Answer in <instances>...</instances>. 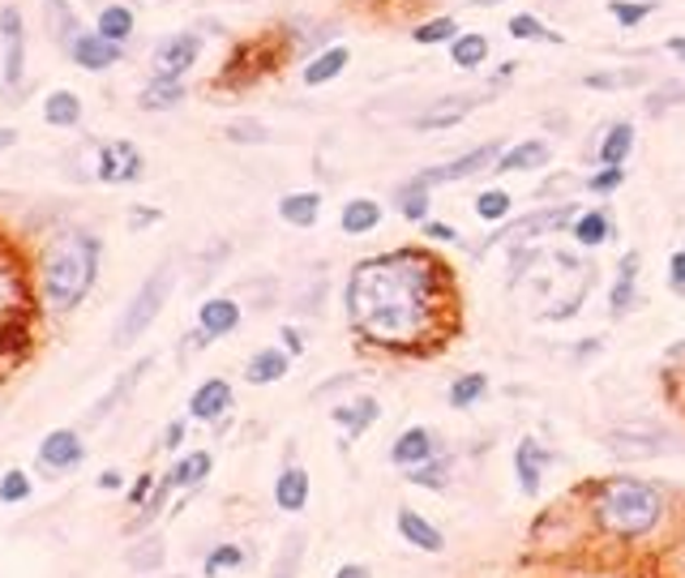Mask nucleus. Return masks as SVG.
<instances>
[{"mask_svg":"<svg viewBox=\"0 0 685 578\" xmlns=\"http://www.w3.org/2000/svg\"><path fill=\"white\" fill-rule=\"evenodd\" d=\"M442 275H446L442 262H433L420 249L364 257L342 288L351 330L364 344L386 351H411L429 344L442 313V291H437Z\"/></svg>","mask_w":685,"mask_h":578,"instance_id":"obj_1","label":"nucleus"},{"mask_svg":"<svg viewBox=\"0 0 685 578\" xmlns=\"http://www.w3.org/2000/svg\"><path fill=\"white\" fill-rule=\"evenodd\" d=\"M104 240L82 228H69L52 236L39 253V291L52 313H73L99 279Z\"/></svg>","mask_w":685,"mask_h":578,"instance_id":"obj_2","label":"nucleus"},{"mask_svg":"<svg viewBox=\"0 0 685 578\" xmlns=\"http://www.w3.org/2000/svg\"><path fill=\"white\" fill-rule=\"evenodd\" d=\"M596 519L613 535H647L656 522L664 519V493L647 480L617 475L600 489L596 497Z\"/></svg>","mask_w":685,"mask_h":578,"instance_id":"obj_3","label":"nucleus"},{"mask_svg":"<svg viewBox=\"0 0 685 578\" xmlns=\"http://www.w3.org/2000/svg\"><path fill=\"white\" fill-rule=\"evenodd\" d=\"M171 288H176V262L164 257V262L142 279V288L129 296V304H124V313H120V322H116V330H112V344L116 347L137 344V339L155 326V317L164 313Z\"/></svg>","mask_w":685,"mask_h":578,"instance_id":"obj_4","label":"nucleus"},{"mask_svg":"<svg viewBox=\"0 0 685 578\" xmlns=\"http://www.w3.org/2000/svg\"><path fill=\"white\" fill-rule=\"evenodd\" d=\"M26 82V17L17 4L0 9V86L17 95Z\"/></svg>","mask_w":685,"mask_h":578,"instance_id":"obj_5","label":"nucleus"},{"mask_svg":"<svg viewBox=\"0 0 685 578\" xmlns=\"http://www.w3.org/2000/svg\"><path fill=\"white\" fill-rule=\"evenodd\" d=\"M574 219H578V206H574V202L540 206V210H531V215H522V219H514V224L493 231V236L480 244V253L493 249V244H506V240H540V236H549V231H566Z\"/></svg>","mask_w":685,"mask_h":578,"instance_id":"obj_6","label":"nucleus"},{"mask_svg":"<svg viewBox=\"0 0 685 578\" xmlns=\"http://www.w3.org/2000/svg\"><path fill=\"white\" fill-rule=\"evenodd\" d=\"M502 142L493 137V142H480V146H471L467 155H458L450 164H437V168H424V172H416V180L424 184V189H442V184H458V180H467V176H480V172H493L497 168V159H502Z\"/></svg>","mask_w":685,"mask_h":578,"instance_id":"obj_7","label":"nucleus"},{"mask_svg":"<svg viewBox=\"0 0 685 578\" xmlns=\"http://www.w3.org/2000/svg\"><path fill=\"white\" fill-rule=\"evenodd\" d=\"M197 57H202V35H193V31L164 35L151 52V77H180L184 82V73L197 64Z\"/></svg>","mask_w":685,"mask_h":578,"instance_id":"obj_8","label":"nucleus"},{"mask_svg":"<svg viewBox=\"0 0 685 578\" xmlns=\"http://www.w3.org/2000/svg\"><path fill=\"white\" fill-rule=\"evenodd\" d=\"M95 176L104 184H133V180L146 176V159L129 137H112L95 150Z\"/></svg>","mask_w":685,"mask_h":578,"instance_id":"obj_9","label":"nucleus"},{"mask_svg":"<svg viewBox=\"0 0 685 578\" xmlns=\"http://www.w3.org/2000/svg\"><path fill=\"white\" fill-rule=\"evenodd\" d=\"M489 95V91H484ZM484 95H442L437 104H429L424 112L411 116V129H420V133H442V129H455L462 124L467 116L480 108V99Z\"/></svg>","mask_w":685,"mask_h":578,"instance_id":"obj_10","label":"nucleus"},{"mask_svg":"<svg viewBox=\"0 0 685 578\" xmlns=\"http://www.w3.org/2000/svg\"><path fill=\"white\" fill-rule=\"evenodd\" d=\"M69 60H73L77 69H86V73H108V69H116V64L124 60V44H112V39L99 35V31H82V35L69 44Z\"/></svg>","mask_w":685,"mask_h":578,"instance_id":"obj_11","label":"nucleus"},{"mask_svg":"<svg viewBox=\"0 0 685 578\" xmlns=\"http://www.w3.org/2000/svg\"><path fill=\"white\" fill-rule=\"evenodd\" d=\"M86 459V442H82V433L77 429H52L44 442H39V462L48 467V471H73V467H82Z\"/></svg>","mask_w":685,"mask_h":578,"instance_id":"obj_12","label":"nucleus"},{"mask_svg":"<svg viewBox=\"0 0 685 578\" xmlns=\"http://www.w3.org/2000/svg\"><path fill=\"white\" fill-rule=\"evenodd\" d=\"M549 159H553V146H549L544 137H522V142H514V146L502 150V159H497L493 172H502V176L540 172V168H549Z\"/></svg>","mask_w":685,"mask_h":578,"instance_id":"obj_13","label":"nucleus"},{"mask_svg":"<svg viewBox=\"0 0 685 578\" xmlns=\"http://www.w3.org/2000/svg\"><path fill=\"white\" fill-rule=\"evenodd\" d=\"M553 459L536 437H522L518 442V450H514V475H518V489L527 493V497H536L540 493V480H544V462Z\"/></svg>","mask_w":685,"mask_h":578,"instance_id":"obj_14","label":"nucleus"},{"mask_svg":"<svg viewBox=\"0 0 685 578\" xmlns=\"http://www.w3.org/2000/svg\"><path fill=\"white\" fill-rule=\"evenodd\" d=\"M224 411H231V382H224V377H206V382L189 395V416L202 420V424L219 420Z\"/></svg>","mask_w":685,"mask_h":578,"instance_id":"obj_15","label":"nucleus"},{"mask_svg":"<svg viewBox=\"0 0 685 578\" xmlns=\"http://www.w3.org/2000/svg\"><path fill=\"white\" fill-rule=\"evenodd\" d=\"M331 420H335L342 433H347V442H356L360 433H369V429L382 420V404H377L373 395H360V399H351V404L335 407V411H331Z\"/></svg>","mask_w":685,"mask_h":578,"instance_id":"obj_16","label":"nucleus"},{"mask_svg":"<svg viewBox=\"0 0 685 578\" xmlns=\"http://www.w3.org/2000/svg\"><path fill=\"white\" fill-rule=\"evenodd\" d=\"M433 455H437V437H433L429 429H420V424H416V429H402L399 437H395V446H390V462H395V467H407V471L420 467V462H429Z\"/></svg>","mask_w":685,"mask_h":578,"instance_id":"obj_17","label":"nucleus"},{"mask_svg":"<svg viewBox=\"0 0 685 578\" xmlns=\"http://www.w3.org/2000/svg\"><path fill=\"white\" fill-rule=\"evenodd\" d=\"M240 326V304L231 296H211L202 309H197V330L206 339H224Z\"/></svg>","mask_w":685,"mask_h":578,"instance_id":"obj_18","label":"nucleus"},{"mask_svg":"<svg viewBox=\"0 0 685 578\" xmlns=\"http://www.w3.org/2000/svg\"><path fill=\"white\" fill-rule=\"evenodd\" d=\"M151 369H155V356H142V360H137L133 369H124V373H120V382H116L112 390H108V395H104L99 404L86 411V424H104V420L112 416V407L124 404V399H129V390H133V386H137V382H142V377H146Z\"/></svg>","mask_w":685,"mask_h":578,"instance_id":"obj_19","label":"nucleus"},{"mask_svg":"<svg viewBox=\"0 0 685 578\" xmlns=\"http://www.w3.org/2000/svg\"><path fill=\"white\" fill-rule=\"evenodd\" d=\"M287 369H291V351H287V347H262V351L249 356L244 377H249L253 386H275V382L287 377Z\"/></svg>","mask_w":685,"mask_h":578,"instance_id":"obj_20","label":"nucleus"},{"mask_svg":"<svg viewBox=\"0 0 685 578\" xmlns=\"http://www.w3.org/2000/svg\"><path fill=\"white\" fill-rule=\"evenodd\" d=\"M347 64H351V52H347L342 44H326L322 52H313L309 64L300 69V82H304V86H326V82L339 77Z\"/></svg>","mask_w":685,"mask_h":578,"instance_id":"obj_21","label":"nucleus"},{"mask_svg":"<svg viewBox=\"0 0 685 578\" xmlns=\"http://www.w3.org/2000/svg\"><path fill=\"white\" fill-rule=\"evenodd\" d=\"M275 506L284 515H300L309 506V471L304 467L287 462L284 471H279V480H275Z\"/></svg>","mask_w":685,"mask_h":578,"instance_id":"obj_22","label":"nucleus"},{"mask_svg":"<svg viewBox=\"0 0 685 578\" xmlns=\"http://www.w3.org/2000/svg\"><path fill=\"white\" fill-rule=\"evenodd\" d=\"M395 522H399V535L411 544V549H420V553H442V549H446V535L424 519V515H416V510H407V506H402Z\"/></svg>","mask_w":685,"mask_h":578,"instance_id":"obj_23","label":"nucleus"},{"mask_svg":"<svg viewBox=\"0 0 685 578\" xmlns=\"http://www.w3.org/2000/svg\"><path fill=\"white\" fill-rule=\"evenodd\" d=\"M184 104V82L180 77H151L137 95V108L142 112H171Z\"/></svg>","mask_w":685,"mask_h":578,"instance_id":"obj_24","label":"nucleus"},{"mask_svg":"<svg viewBox=\"0 0 685 578\" xmlns=\"http://www.w3.org/2000/svg\"><path fill=\"white\" fill-rule=\"evenodd\" d=\"M596 155H600V168H626V159L634 155V124H629V120L609 124Z\"/></svg>","mask_w":685,"mask_h":578,"instance_id":"obj_25","label":"nucleus"},{"mask_svg":"<svg viewBox=\"0 0 685 578\" xmlns=\"http://www.w3.org/2000/svg\"><path fill=\"white\" fill-rule=\"evenodd\" d=\"M638 266H642L638 253H626L622 266H617V279H613V291H609V309H613L617 317L634 309V296H638Z\"/></svg>","mask_w":685,"mask_h":578,"instance_id":"obj_26","label":"nucleus"},{"mask_svg":"<svg viewBox=\"0 0 685 578\" xmlns=\"http://www.w3.org/2000/svg\"><path fill=\"white\" fill-rule=\"evenodd\" d=\"M279 219H284L287 228H313L317 219H322V193H287L284 202H279Z\"/></svg>","mask_w":685,"mask_h":578,"instance_id":"obj_27","label":"nucleus"},{"mask_svg":"<svg viewBox=\"0 0 685 578\" xmlns=\"http://www.w3.org/2000/svg\"><path fill=\"white\" fill-rule=\"evenodd\" d=\"M395 206H399V215L407 219V224H429L433 189H424V184L411 176V180H402L399 189H395Z\"/></svg>","mask_w":685,"mask_h":578,"instance_id":"obj_28","label":"nucleus"},{"mask_svg":"<svg viewBox=\"0 0 685 578\" xmlns=\"http://www.w3.org/2000/svg\"><path fill=\"white\" fill-rule=\"evenodd\" d=\"M339 228L347 231V236H369V231H377L382 228V206H377L373 197H351V202L342 206Z\"/></svg>","mask_w":685,"mask_h":578,"instance_id":"obj_29","label":"nucleus"},{"mask_svg":"<svg viewBox=\"0 0 685 578\" xmlns=\"http://www.w3.org/2000/svg\"><path fill=\"white\" fill-rule=\"evenodd\" d=\"M489 52H493V44H489V35H480V31H462L455 44H450V60H455V69H462V73L484 69Z\"/></svg>","mask_w":685,"mask_h":578,"instance_id":"obj_30","label":"nucleus"},{"mask_svg":"<svg viewBox=\"0 0 685 578\" xmlns=\"http://www.w3.org/2000/svg\"><path fill=\"white\" fill-rule=\"evenodd\" d=\"M570 236L582 244V249H596V244H604L609 236H613V219H609V210L604 206H591V210H578V219L570 224Z\"/></svg>","mask_w":685,"mask_h":578,"instance_id":"obj_31","label":"nucleus"},{"mask_svg":"<svg viewBox=\"0 0 685 578\" xmlns=\"http://www.w3.org/2000/svg\"><path fill=\"white\" fill-rule=\"evenodd\" d=\"M44 13H48V31H52V39L69 52V44L82 35V17H77V9H73L69 0H44Z\"/></svg>","mask_w":685,"mask_h":578,"instance_id":"obj_32","label":"nucleus"},{"mask_svg":"<svg viewBox=\"0 0 685 578\" xmlns=\"http://www.w3.org/2000/svg\"><path fill=\"white\" fill-rule=\"evenodd\" d=\"M647 82H651V69H600L582 77L587 91H638Z\"/></svg>","mask_w":685,"mask_h":578,"instance_id":"obj_33","label":"nucleus"},{"mask_svg":"<svg viewBox=\"0 0 685 578\" xmlns=\"http://www.w3.org/2000/svg\"><path fill=\"white\" fill-rule=\"evenodd\" d=\"M95 31H99V35H108L112 44H129V39H133V31H137V17H133V9H129V4H104V9H99V17H95Z\"/></svg>","mask_w":685,"mask_h":578,"instance_id":"obj_34","label":"nucleus"},{"mask_svg":"<svg viewBox=\"0 0 685 578\" xmlns=\"http://www.w3.org/2000/svg\"><path fill=\"white\" fill-rule=\"evenodd\" d=\"M458 35V22L450 13H437V17H429V22H420V26H411V44H420V48H450Z\"/></svg>","mask_w":685,"mask_h":578,"instance_id":"obj_35","label":"nucleus"},{"mask_svg":"<svg viewBox=\"0 0 685 578\" xmlns=\"http://www.w3.org/2000/svg\"><path fill=\"white\" fill-rule=\"evenodd\" d=\"M44 120H48L52 129H77V124H82V99H77L73 91H52V95L44 99Z\"/></svg>","mask_w":685,"mask_h":578,"instance_id":"obj_36","label":"nucleus"},{"mask_svg":"<svg viewBox=\"0 0 685 578\" xmlns=\"http://www.w3.org/2000/svg\"><path fill=\"white\" fill-rule=\"evenodd\" d=\"M613 455H660L664 450V433H634V429H613L609 433Z\"/></svg>","mask_w":685,"mask_h":578,"instance_id":"obj_37","label":"nucleus"},{"mask_svg":"<svg viewBox=\"0 0 685 578\" xmlns=\"http://www.w3.org/2000/svg\"><path fill=\"white\" fill-rule=\"evenodd\" d=\"M211 450H193V455H184V459H176V467L168 471L171 489H193V484H202L206 475H211Z\"/></svg>","mask_w":685,"mask_h":578,"instance_id":"obj_38","label":"nucleus"},{"mask_svg":"<svg viewBox=\"0 0 685 578\" xmlns=\"http://www.w3.org/2000/svg\"><path fill=\"white\" fill-rule=\"evenodd\" d=\"M506 35H510V39H522V44H566V35L549 31L536 13H514L510 22H506Z\"/></svg>","mask_w":685,"mask_h":578,"instance_id":"obj_39","label":"nucleus"},{"mask_svg":"<svg viewBox=\"0 0 685 578\" xmlns=\"http://www.w3.org/2000/svg\"><path fill=\"white\" fill-rule=\"evenodd\" d=\"M489 395V377L484 373H467V377H455L450 382V390H446V399L455 411H467V407H476L480 399Z\"/></svg>","mask_w":685,"mask_h":578,"instance_id":"obj_40","label":"nucleus"},{"mask_svg":"<svg viewBox=\"0 0 685 578\" xmlns=\"http://www.w3.org/2000/svg\"><path fill=\"white\" fill-rule=\"evenodd\" d=\"M677 104H685V77H669V82H660V86H651V91H647L642 112L664 116L669 108H677Z\"/></svg>","mask_w":685,"mask_h":578,"instance_id":"obj_41","label":"nucleus"},{"mask_svg":"<svg viewBox=\"0 0 685 578\" xmlns=\"http://www.w3.org/2000/svg\"><path fill=\"white\" fill-rule=\"evenodd\" d=\"M124 562H129V570H137V575L159 570V566H164V540H159V535H146L142 544H133V549L124 553Z\"/></svg>","mask_w":685,"mask_h":578,"instance_id":"obj_42","label":"nucleus"},{"mask_svg":"<svg viewBox=\"0 0 685 578\" xmlns=\"http://www.w3.org/2000/svg\"><path fill=\"white\" fill-rule=\"evenodd\" d=\"M300 562H304V531H291L271 566V578H296L300 575Z\"/></svg>","mask_w":685,"mask_h":578,"instance_id":"obj_43","label":"nucleus"},{"mask_svg":"<svg viewBox=\"0 0 685 578\" xmlns=\"http://www.w3.org/2000/svg\"><path fill=\"white\" fill-rule=\"evenodd\" d=\"M656 9H660L656 0H609V13H613V22H617L622 31H634V26L647 22Z\"/></svg>","mask_w":685,"mask_h":578,"instance_id":"obj_44","label":"nucleus"},{"mask_svg":"<svg viewBox=\"0 0 685 578\" xmlns=\"http://www.w3.org/2000/svg\"><path fill=\"white\" fill-rule=\"evenodd\" d=\"M224 137H228V142H236V146H262V142L271 137V129H266L257 116H240V120H228Z\"/></svg>","mask_w":685,"mask_h":578,"instance_id":"obj_45","label":"nucleus"},{"mask_svg":"<svg viewBox=\"0 0 685 578\" xmlns=\"http://www.w3.org/2000/svg\"><path fill=\"white\" fill-rule=\"evenodd\" d=\"M411 484H420V489H446V480H450V459L446 455H433L429 462H420V467H411V475H407Z\"/></svg>","mask_w":685,"mask_h":578,"instance_id":"obj_46","label":"nucleus"},{"mask_svg":"<svg viewBox=\"0 0 685 578\" xmlns=\"http://www.w3.org/2000/svg\"><path fill=\"white\" fill-rule=\"evenodd\" d=\"M476 215H480L484 224H502V219L510 215V193H506V189H484V193L476 197Z\"/></svg>","mask_w":685,"mask_h":578,"instance_id":"obj_47","label":"nucleus"},{"mask_svg":"<svg viewBox=\"0 0 685 578\" xmlns=\"http://www.w3.org/2000/svg\"><path fill=\"white\" fill-rule=\"evenodd\" d=\"M31 489H35V484H31V475H26V471H17V467L0 475V502H4V506L26 502V497H31Z\"/></svg>","mask_w":685,"mask_h":578,"instance_id":"obj_48","label":"nucleus"},{"mask_svg":"<svg viewBox=\"0 0 685 578\" xmlns=\"http://www.w3.org/2000/svg\"><path fill=\"white\" fill-rule=\"evenodd\" d=\"M244 566V549L240 544H219L211 557H206V578L224 575V570H240Z\"/></svg>","mask_w":685,"mask_h":578,"instance_id":"obj_49","label":"nucleus"},{"mask_svg":"<svg viewBox=\"0 0 685 578\" xmlns=\"http://www.w3.org/2000/svg\"><path fill=\"white\" fill-rule=\"evenodd\" d=\"M591 193H600V197H609V193H617L622 184H626V168H600V172H591L582 180Z\"/></svg>","mask_w":685,"mask_h":578,"instance_id":"obj_50","label":"nucleus"},{"mask_svg":"<svg viewBox=\"0 0 685 578\" xmlns=\"http://www.w3.org/2000/svg\"><path fill=\"white\" fill-rule=\"evenodd\" d=\"M424 228V240H433V244H450V240H458V231L450 228V224H437V219H429V224H420Z\"/></svg>","mask_w":685,"mask_h":578,"instance_id":"obj_51","label":"nucleus"},{"mask_svg":"<svg viewBox=\"0 0 685 578\" xmlns=\"http://www.w3.org/2000/svg\"><path fill=\"white\" fill-rule=\"evenodd\" d=\"M669 288L685 296V249L682 253H673V262H669Z\"/></svg>","mask_w":685,"mask_h":578,"instance_id":"obj_52","label":"nucleus"},{"mask_svg":"<svg viewBox=\"0 0 685 578\" xmlns=\"http://www.w3.org/2000/svg\"><path fill=\"white\" fill-rule=\"evenodd\" d=\"M151 489H155V475H137V484H129V502H133V506L151 502Z\"/></svg>","mask_w":685,"mask_h":578,"instance_id":"obj_53","label":"nucleus"},{"mask_svg":"<svg viewBox=\"0 0 685 578\" xmlns=\"http://www.w3.org/2000/svg\"><path fill=\"white\" fill-rule=\"evenodd\" d=\"M279 339H284V347L291 351V356H304V339H300V330H296V326H284V330H279Z\"/></svg>","mask_w":685,"mask_h":578,"instance_id":"obj_54","label":"nucleus"},{"mask_svg":"<svg viewBox=\"0 0 685 578\" xmlns=\"http://www.w3.org/2000/svg\"><path fill=\"white\" fill-rule=\"evenodd\" d=\"M184 442V420H171L168 429H164V450H176Z\"/></svg>","mask_w":685,"mask_h":578,"instance_id":"obj_55","label":"nucleus"},{"mask_svg":"<svg viewBox=\"0 0 685 578\" xmlns=\"http://www.w3.org/2000/svg\"><path fill=\"white\" fill-rule=\"evenodd\" d=\"M159 224V210H129V228H151Z\"/></svg>","mask_w":685,"mask_h":578,"instance_id":"obj_56","label":"nucleus"},{"mask_svg":"<svg viewBox=\"0 0 685 578\" xmlns=\"http://www.w3.org/2000/svg\"><path fill=\"white\" fill-rule=\"evenodd\" d=\"M335 578H373V575H369V566H360V562H347V566H339V570H335Z\"/></svg>","mask_w":685,"mask_h":578,"instance_id":"obj_57","label":"nucleus"},{"mask_svg":"<svg viewBox=\"0 0 685 578\" xmlns=\"http://www.w3.org/2000/svg\"><path fill=\"white\" fill-rule=\"evenodd\" d=\"M120 484H124V475H120V471H104V475H99V489H108V493H116Z\"/></svg>","mask_w":685,"mask_h":578,"instance_id":"obj_58","label":"nucleus"},{"mask_svg":"<svg viewBox=\"0 0 685 578\" xmlns=\"http://www.w3.org/2000/svg\"><path fill=\"white\" fill-rule=\"evenodd\" d=\"M664 48H669V52H673V57L682 60V69H685V35H673V39H669V44H664Z\"/></svg>","mask_w":685,"mask_h":578,"instance_id":"obj_59","label":"nucleus"},{"mask_svg":"<svg viewBox=\"0 0 685 578\" xmlns=\"http://www.w3.org/2000/svg\"><path fill=\"white\" fill-rule=\"evenodd\" d=\"M13 142H17V133H13V129H0V155H4Z\"/></svg>","mask_w":685,"mask_h":578,"instance_id":"obj_60","label":"nucleus"},{"mask_svg":"<svg viewBox=\"0 0 685 578\" xmlns=\"http://www.w3.org/2000/svg\"><path fill=\"white\" fill-rule=\"evenodd\" d=\"M682 356H685V339L677 347H669V360H682Z\"/></svg>","mask_w":685,"mask_h":578,"instance_id":"obj_61","label":"nucleus"},{"mask_svg":"<svg viewBox=\"0 0 685 578\" xmlns=\"http://www.w3.org/2000/svg\"><path fill=\"white\" fill-rule=\"evenodd\" d=\"M476 9H493V4H502V0H471Z\"/></svg>","mask_w":685,"mask_h":578,"instance_id":"obj_62","label":"nucleus"},{"mask_svg":"<svg viewBox=\"0 0 685 578\" xmlns=\"http://www.w3.org/2000/svg\"><path fill=\"white\" fill-rule=\"evenodd\" d=\"M171 578H184V575H171Z\"/></svg>","mask_w":685,"mask_h":578,"instance_id":"obj_63","label":"nucleus"}]
</instances>
